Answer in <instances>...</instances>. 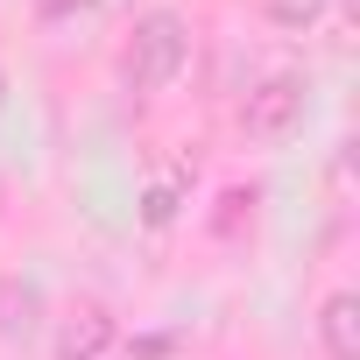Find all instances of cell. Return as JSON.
I'll list each match as a JSON object with an SVG mask.
<instances>
[{"label":"cell","instance_id":"6da1fadb","mask_svg":"<svg viewBox=\"0 0 360 360\" xmlns=\"http://www.w3.org/2000/svg\"><path fill=\"white\" fill-rule=\"evenodd\" d=\"M184 64H191V29H184V15L148 8V15L127 29V50H120L127 92H162V85H176Z\"/></svg>","mask_w":360,"mask_h":360},{"label":"cell","instance_id":"7a4b0ae2","mask_svg":"<svg viewBox=\"0 0 360 360\" xmlns=\"http://www.w3.org/2000/svg\"><path fill=\"white\" fill-rule=\"evenodd\" d=\"M304 106H311V85L297 78V71H269L248 99H240V134L248 141H290L297 127H304Z\"/></svg>","mask_w":360,"mask_h":360},{"label":"cell","instance_id":"3957f363","mask_svg":"<svg viewBox=\"0 0 360 360\" xmlns=\"http://www.w3.org/2000/svg\"><path fill=\"white\" fill-rule=\"evenodd\" d=\"M106 346H113V311H106V304L64 311V325H57V360H99Z\"/></svg>","mask_w":360,"mask_h":360},{"label":"cell","instance_id":"277c9868","mask_svg":"<svg viewBox=\"0 0 360 360\" xmlns=\"http://www.w3.org/2000/svg\"><path fill=\"white\" fill-rule=\"evenodd\" d=\"M318 346H325V360H360V297L353 290H332L318 304Z\"/></svg>","mask_w":360,"mask_h":360},{"label":"cell","instance_id":"5b68a950","mask_svg":"<svg viewBox=\"0 0 360 360\" xmlns=\"http://www.w3.org/2000/svg\"><path fill=\"white\" fill-rule=\"evenodd\" d=\"M29 325H36V290H29V283H22V290L8 283V290H0V332H8V339H22Z\"/></svg>","mask_w":360,"mask_h":360},{"label":"cell","instance_id":"8992f818","mask_svg":"<svg viewBox=\"0 0 360 360\" xmlns=\"http://www.w3.org/2000/svg\"><path fill=\"white\" fill-rule=\"evenodd\" d=\"M325 15V0H269V22L276 29H311Z\"/></svg>","mask_w":360,"mask_h":360},{"label":"cell","instance_id":"52a82bcc","mask_svg":"<svg viewBox=\"0 0 360 360\" xmlns=\"http://www.w3.org/2000/svg\"><path fill=\"white\" fill-rule=\"evenodd\" d=\"M141 219H148V226H169V219H176V184H148Z\"/></svg>","mask_w":360,"mask_h":360},{"label":"cell","instance_id":"ba28073f","mask_svg":"<svg viewBox=\"0 0 360 360\" xmlns=\"http://www.w3.org/2000/svg\"><path fill=\"white\" fill-rule=\"evenodd\" d=\"M0 92H8V78H0Z\"/></svg>","mask_w":360,"mask_h":360}]
</instances>
